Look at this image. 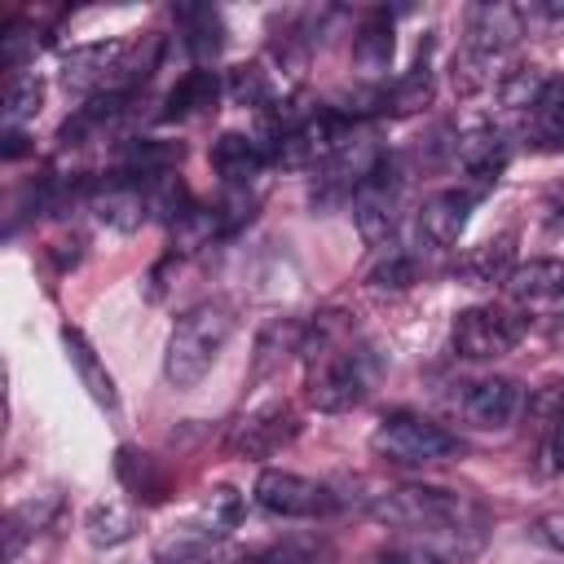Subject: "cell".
<instances>
[{"label": "cell", "instance_id": "1", "mask_svg": "<svg viewBox=\"0 0 564 564\" xmlns=\"http://www.w3.org/2000/svg\"><path fill=\"white\" fill-rule=\"evenodd\" d=\"M304 397L322 414H344L366 401L375 383V357L366 344H344V313H317L304 335Z\"/></svg>", "mask_w": 564, "mask_h": 564}, {"label": "cell", "instance_id": "2", "mask_svg": "<svg viewBox=\"0 0 564 564\" xmlns=\"http://www.w3.org/2000/svg\"><path fill=\"white\" fill-rule=\"evenodd\" d=\"M234 330H238V313L225 300H207V304H194L189 313H181L167 335V348H163V379L181 392L194 388L220 361Z\"/></svg>", "mask_w": 564, "mask_h": 564}, {"label": "cell", "instance_id": "3", "mask_svg": "<svg viewBox=\"0 0 564 564\" xmlns=\"http://www.w3.org/2000/svg\"><path fill=\"white\" fill-rule=\"evenodd\" d=\"M242 520V494L234 485H216L203 494V502L163 529L159 546H154V560L159 564H189L198 555H212V546L220 538H229V529H238Z\"/></svg>", "mask_w": 564, "mask_h": 564}, {"label": "cell", "instance_id": "4", "mask_svg": "<svg viewBox=\"0 0 564 564\" xmlns=\"http://www.w3.org/2000/svg\"><path fill=\"white\" fill-rule=\"evenodd\" d=\"M370 449L383 463H392V467H432V463L458 458L463 454V441L449 427H441L436 419L397 410V414H383L379 419V427L370 432Z\"/></svg>", "mask_w": 564, "mask_h": 564}, {"label": "cell", "instance_id": "5", "mask_svg": "<svg viewBox=\"0 0 564 564\" xmlns=\"http://www.w3.org/2000/svg\"><path fill=\"white\" fill-rule=\"evenodd\" d=\"M370 516L388 529H405V533H427V529H441V524H454V520H467V516H480V507L454 489H441V485H401V489H388L370 502Z\"/></svg>", "mask_w": 564, "mask_h": 564}, {"label": "cell", "instance_id": "6", "mask_svg": "<svg viewBox=\"0 0 564 564\" xmlns=\"http://www.w3.org/2000/svg\"><path fill=\"white\" fill-rule=\"evenodd\" d=\"M344 145H348V119L339 110H317L273 145V163L286 172H308L339 159Z\"/></svg>", "mask_w": 564, "mask_h": 564}, {"label": "cell", "instance_id": "7", "mask_svg": "<svg viewBox=\"0 0 564 564\" xmlns=\"http://www.w3.org/2000/svg\"><path fill=\"white\" fill-rule=\"evenodd\" d=\"M520 335H524V322L507 308H494V304L463 308L449 326V344L467 361H494V357L511 352L520 344Z\"/></svg>", "mask_w": 564, "mask_h": 564}, {"label": "cell", "instance_id": "8", "mask_svg": "<svg viewBox=\"0 0 564 564\" xmlns=\"http://www.w3.org/2000/svg\"><path fill=\"white\" fill-rule=\"evenodd\" d=\"M256 502L269 516H286V520H317V516L339 507L330 485L308 480L300 471H282V467H264L256 476Z\"/></svg>", "mask_w": 564, "mask_h": 564}, {"label": "cell", "instance_id": "9", "mask_svg": "<svg viewBox=\"0 0 564 564\" xmlns=\"http://www.w3.org/2000/svg\"><path fill=\"white\" fill-rule=\"evenodd\" d=\"M300 436V414L286 401H269L256 405L251 414H242L229 432V449L238 458H273L282 445H291Z\"/></svg>", "mask_w": 564, "mask_h": 564}, {"label": "cell", "instance_id": "10", "mask_svg": "<svg viewBox=\"0 0 564 564\" xmlns=\"http://www.w3.org/2000/svg\"><path fill=\"white\" fill-rule=\"evenodd\" d=\"M485 538H489V524L480 511V516H467V520H454V524H441L427 533H410V542L401 551L410 564H467L471 555H480Z\"/></svg>", "mask_w": 564, "mask_h": 564}, {"label": "cell", "instance_id": "11", "mask_svg": "<svg viewBox=\"0 0 564 564\" xmlns=\"http://www.w3.org/2000/svg\"><path fill=\"white\" fill-rule=\"evenodd\" d=\"M458 410H463V419H467L471 427H480V432H502V427H511V423L520 419V410H524V388H520L516 379H507V375H489V379H476V383L463 388Z\"/></svg>", "mask_w": 564, "mask_h": 564}, {"label": "cell", "instance_id": "12", "mask_svg": "<svg viewBox=\"0 0 564 564\" xmlns=\"http://www.w3.org/2000/svg\"><path fill=\"white\" fill-rule=\"evenodd\" d=\"M524 35V13L516 4H471L467 9V40H463V53L498 66V57Z\"/></svg>", "mask_w": 564, "mask_h": 564}, {"label": "cell", "instance_id": "13", "mask_svg": "<svg viewBox=\"0 0 564 564\" xmlns=\"http://www.w3.org/2000/svg\"><path fill=\"white\" fill-rule=\"evenodd\" d=\"M516 308L538 317H564V260H524L507 278Z\"/></svg>", "mask_w": 564, "mask_h": 564}, {"label": "cell", "instance_id": "14", "mask_svg": "<svg viewBox=\"0 0 564 564\" xmlns=\"http://www.w3.org/2000/svg\"><path fill=\"white\" fill-rule=\"evenodd\" d=\"M88 207L93 216L115 229V234H132L141 229V220L150 216V203H145V185L141 181H128V176H110L106 185H88Z\"/></svg>", "mask_w": 564, "mask_h": 564}, {"label": "cell", "instance_id": "15", "mask_svg": "<svg viewBox=\"0 0 564 564\" xmlns=\"http://www.w3.org/2000/svg\"><path fill=\"white\" fill-rule=\"evenodd\" d=\"M476 198H480V194H471L467 185L432 194V198L419 207V242H427L432 251L454 247L458 234H463V225H467V216H471V207H476Z\"/></svg>", "mask_w": 564, "mask_h": 564}, {"label": "cell", "instance_id": "16", "mask_svg": "<svg viewBox=\"0 0 564 564\" xmlns=\"http://www.w3.org/2000/svg\"><path fill=\"white\" fill-rule=\"evenodd\" d=\"M273 159V150L264 145V141H256V137H247V132H225V137H216V145H212V167L225 176V185H234V189H247L260 172H264V163Z\"/></svg>", "mask_w": 564, "mask_h": 564}, {"label": "cell", "instance_id": "17", "mask_svg": "<svg viewBox=\"0 0 564 564\" xmlns=\"http://www.w3.org/2000/svg\"><path fill=\"white\" fill-rule=\"evenodd\" d=\"M454 269H458V278H463L467 286L507 282L511 269H516V234H498V238H485V242L467 247Z\"/></svg>", "mask_w": 564, "mask_h": 564}, {"label": "cell", "instance_id": "18", "mask_svg": "<svg viewBox=\"0 0 564 564\" xmlns=\"http://www.w3.org/2000/svg\"><path fill=\"white\" fill-rule=\"evenodd\" d=\"M62 344H66V357H70V366H75L79 383L88 388V397H93V401H97L106 414H115V410H119V392H115V379H110V370L101 366V357L93 352V344L84 339V330L66 326V330H62Z\"/></svg>", "mask_w": 564, "mask_h": 564}, {"label": "cell", "instance_id": "19", "mask_svg": "<svg viewBox=\"0 0 564 564\" xmlns=\"http://www.w3.org/2000/svg\"><path fill=\"white\" fill-rule=\"evenodd\" d=\"M181 154H185V145L181 141H159V137H137V141H128L123 145V154H119V176H128V181H154V176H167L176 163H181Z\"/></svg>", "mask_w": 564, "mask_h": 564}, {"label": "cell", "instance_id": "20", "mask_svg": "<svg viewBox=\"0 0 564 564\" xmlns=\"http://www.w3.org/2000/svg\"><path fill=\"white\" fill-rule=\"evenodd\" d=\"M304 335H308V322L300 317H273L264 322V330L256 335V366H251V379H264L273 366H282L291 352H304Z\"/></svg>", "mask_w": 564, "mask_h": 564}, {"label": "cell", "instance_id": "21", "mask_svg": "<svg viewBox=\"0 0 564 564\" xmlns=\"http://www.w3.org/2000/svg\"><path fill=\"white\" fill-rule=\"evenodd\" d=\"M176 22H181V40H185L194 62H216L220 57V48H225V18H220V9L189 4V9H176Z\"/></svg>", "mask_w": 564, "mask_h": 564}, {"label": "cell", "instance_id": "22", "mask_svg": "<svg viewBox=\"0 0 564 564\" xmlns=\"http://www.w3.org/2000/svg\"><path fill=\"white\" fill-rule=\"evenodd\" d=\"M216 97H220V75L207 70V66H198V70L181 75L176 88L167 93V101H163V119H194V115L212 110Z\"/></svg>", "mask_w": 564, "mask_h": 564}, {"label": "cell", "instance_id": "23", "mask_svg": "<svg viewBox=\"0 0 564 564\" xmlns=\"http://www.w3.org/2000/svg\"><path fill=\"white\" fill-rule=\"evenodd\" d=\"M84 533H88L93 546H119L137 533V511L119 498H101L84 511Z\"/></svg>", "mask_w": 564, "mask_h": 564}, {"label": "cell", "instance_id": "24", "mask_svg": "<svg viewBox=\"0 0 564 564\" xmlns=\"http://www.w3.org/2000/svg\"><path fill=\"white\" fill-rule=\"evenodd\" d=\"M392 48H397V40H392L388 13H370V18L357 26V35H352V62H357L366 75L388 70V66H392Z\"/></svg>", "mask_w": 564, "mask_h": 564}, {"label": "cell", "instance_id": "25", "mask_svg": "<svg viewBox=\"0 0 564 564\" xmlns=\"http://www.w3.org/2000/svg\"><path fill=\"white\" fill-rule=\"evenodd\" d=\"M40 101H44V84L35 70H9V84H4V128H18L26 119L40 115Z\"/></svg>", "mask_w": 564, "mask_h": 564}, {"label": "cell", "instance_id": "26", "mask_svg": "<svg viewBox=\"0 0 564 564\" xmlns=\"http://www.w3.org/2000/svg\"><path fill=\"white\" fill-rule=\"evenodd\" d=\"M432 101V62H427V48H419V62L388 88V110L405 115V110H419Z\"/></svg>", "mask_w": 564, "mask_h": 564}, {"label": "cell", "instance_id": "27", "mask_svg": "<svg viewBox=\"0 0 564 564\" xmlns=\"http://www.w3.org/2000/svg\"><path fill=\"white\" fill-rule=\"evenodd\" d=\"M414 278H419V256H414V251H401V247H388V251L370 264V273H366V282H370L375 291H405Z\"/></svg>", "mask_w": 564, "mask_h": 564}, {"label": "cell", "instance_id": "28", "mask_svg": "<svg viewBox=\"0 0 564 564\" xmlns=\"http://www.w3.org/2000/svg\"><path fill=\"white\" fill-rule=\"evenodd\" d=\"M115 467H119V480H123L137 498H163V476H159V467H154V458H150V454H141V449L123 445Z\"/></svg>", "mask_w": 564, "mask_h": 564}, {"label": "cell", "instance_id": "29", "mask_svg": "<svg viewBox=\"0 0 564 564\" xmlns=\"http://www.w3.org/2000/svg\"><path fill=\"white\" fill-rule=\"evenodd\" d=\"M225 93H229L234 106H269V101H273V88H269V75H264L260 62H242V66H234Z\"/></svg>", "mask_w": 564, "mask_h": 564}, {"label": "cell", "instance_id": "30", "mask_svg": "<svg viewBox=\"0 0 564 564\" xmlns=\"http://www.w3.org/2000/svg\"><path fill=\"white\" fill-rule=\"evenodd\" d=\"M542 84H546V75L529 66V70L507 75V79H502V88H498V97H502V106H511V110H533V101H538Z\"/></svg>", "mask_w": 564, "mask_h": 564}, {"label": "cell", "instance_id": "31", "mask_svg": "<svg viewBox=\"0 0 564 564\" xmlns=\"http://www.w3.org/2000/svg\"><path fill=\"white\" fill-rule=\"evenodd\" d=\"M533 538H538L542 546H551L555 555H564V507L538 516V520H533Z\"/></svg>", "mask_w": 564, "mask_h": 564}, {"label": "cell", "instance_id": "32", "mask_svg": "<svg viewBox=\"0 0 564 564\" xmlns=\"http://www.w3.org/2000/svg\"><path fill=\"white\" fill-rule=\"evenodd\" d=\"M26 154V132L22 128H4V159H22Z\"/></svg>", "mask_w": 564, "mask_h": 564}, {"label": "cell", "instance_id": "33", "mask_svg": "<svg viewBox=\"0 0 564 564\" xmlns=\"http://www.w3.org/2000/svg\"><path fill=\"white\" fill-rule=\"evenodd\" d=\"M375 564H410V560H405V551H383V555H375Z\"/></svg>", "mask_w": 564, "mask_h": 564}, {"label": "cell", "instance_id": "34", "mask_svg": "<svg viewBox=\"0 0 564 564\" xmlns=\"http://www.w3.org/2000/svg\"><path fill=\"white\" fill-rule=\"evenodd\" d=\"M9 564H22V555H9Z\"/></svg>", "mask_w": 564, "mask_h": 564}, {"label": "cell", "instance_id": "35", "mask_svg": "<svg viewBox=\"0 0 564 564\" xmlns=\"http://www.w3.org/2000/svg\"><path fill=\"white\" fill-rule=\"evenodd\" d=\"M242 564H251V555H247V560H242Z\"/></svg>", "mask_w": 564, "mask_h": 564}]
</instances>
